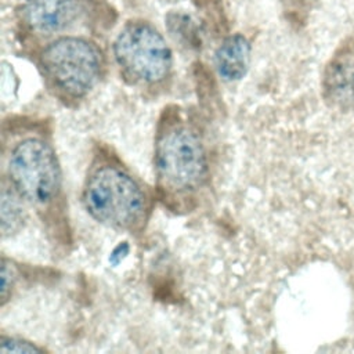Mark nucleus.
Here are the masks:
<instances>
[{
  "label": "nucleus",
  "instance_id": "obj_8",
  "mask_svg": "<svg viewBox=\"0 0 354 354\" xmlns=\"http://www.w3.org/2000/svg\"><path fill=\"white\" fill-rule=\"evenodd\" d=\"M252 46L243 35H231L223 40L214 54L218 76L225 82L241 80L250 65Z\"/></svg>",
  "mask_w": 354,
  "mask_h": 354
},
{
  "label": "nucleus",
  "instance_id": "obj_4",
  "mask_svg": "<svg viewBox=\"0 0 354 354\" xmlns=\"http://www.w3.org/2000/svg\"><path fill=\"white\" fill-rule=\"evenodd\" d=\"M40 65L58 90L71 97H82L97 84L102 57L94 43L68 36L51 41L43 50Z\"/></svg>",
  "mask_w": 354,
  "mask_h": 354
},
{
  "label": "nucleus",
  "instance_id": "obj_6",
  "mask_svg": "<svg viewBox=\"0 0 354 354\" xmlns=\"http://www.w3.org/2000/svg\"><path fill=\"white\" fill-rule=\"evenodd\" d=\"M322 93L330 106L343 112L354 111V40L342 44L328 61Z\"/></svg>",
  "mask_w": 354,
  "mask_h": 354
},
{
  "label": "nucleus",
  "instance_id": "obj_3",
  "mask_svg": "<svg viewBox=\"0 0 354 354\" xmlns=\"http://www.w3.org/2000/svg\"><path fill=\"white\" fill-rule=\"evenodd\" d=\"M7 174L11 188L36 206L51 202L61 189V169L54 149L40 138H25L12 148Z\"/></svg>",
  "mask_w": 354,
  "mask_h": 354
},
{
  "label": "nucleus",
  "instance_id": "obj_2",
  "mask_svg": "<svg viewBox=\"0 0 354 354\" xmlns=\"http://www.w3.org/2000/svg\"><path fill=\"white\" fill-rule=\"evenodd\" d=\"M159 181L173 191L196 189L207 173V159L199 136L184 124L167 127L155 147Z\"/></svg>",
  "mask_w": 354,
  "mask_h": 354
},
{
  "label": "nucleus",
  "instance_id": "obj_12",
  "mask_svg": "<svg viewBox=\"0 0 354 354\" xmlns=\"http://www.w3.org/2000/svg\"><path fill=\"white\" fill-rule=\"evenodd\" d=\"M283 11L293 21H304L307 14L313 10L317 0H279Z\"/></svg>",
  "mask_w": 354,
  "mask_h": 354
},
{
  "label": "nucleus",
  "instance_id": "obj_5",
  "mask_svg": "<svg viewBox=\"0 0 354 354\" xmlns=\"http://www.w3.org/2000/svg\"><path fill=\"white\" fill-rule=\"evenodd\" d=\"M113 55L127 77L144 84L162 82L173 64L171 50L165 37L144 21L124 25L113 41Z\"/></svg>",
  "mask_w": 354,
  "mask_h": 354
},
{
  "label": "nucleus",
  "instance_id": "obj_13",
  "mask_svg": "<svg viewBox=\"0 0 354 354\" xmlns=\"http://www.w3.org/2000/svg\"><path fill=\"white\" fill-rule=\"evenodd\" d=\"M12 283H14L12 271L7 266L6 260H3V268H1V299H3V304L6 303V300L8 297V292L11 290Z\"/></svg>",
  "mask_w": 354,
  "mask_h": 354
},
{
  "label": "nucleus",
  "instance_id": "obj_10",
  "mask_svg": "<svg viewBox=\"0 0 354 354\" xmlns=\"http://www.w3.org/2000/svg\"><path fill=\"white\" fill-rule=\"evenodd\" d=\"M166 25L170 35L176 40H180L191 47L198 46V26L189 15L180 11L170 12L166 17Z\"/></svg>",
  "mask_w": 354,
  "mask_h": 354
},
{
  "label": "nucleus",
  "instance_id": "obj_1",
  "mask_svg": "<svg viewBox=\"0 0 354 354\" xmlns=\"http://www.w3.org/2000/svg\"><path fill=\"white\" fill-rule=\"evenodd\" d=\"M83 203L94 220L118 230L133 228L145 213L142 189L115 166H102L90 176L83 189Z\"/></svg>",
  "mask_w": 354,
  "mask_h": 354
},
{
  "label": "nucleus",
  "instance_id": "obj_11",
  "mask_svg": "<svg viewBox=\"0 0 354 354\" xmlns=\"http://www.w3.org/2000/svg\"><path fill=\"white\" fill-rule=\"evenodd\" d=\"M1 347H0V353L6 354V353H43L44 348L25 340V339H18V337H7V336H1Z\"/></svg>",
  "mask_w": 354,
  "mask_h": 354
},
{
  "label": "nucleus",
  "instance_id": "obj_7",
  "mask_svg": "<svg viewBox=\"0 0 354 354\" xmlns=\"http://www.w3.org/2000/svg\"><path fill=\"white\" fill-rule=\"evenodd\" d=\"M79 12L77 0H22L25 22L41 33H54L69 26Z\"/></svg>",
  "mask_w": 354,
  "mask_h": 354
},
{
  "label": "nucleus",
  "instance_id": "obj_9",
  "mask_svg": "<svg viewBox=\"0 0 354 354\" xmlns=\"http://www.w3.org/2000/svg\"><path fill=\"white\" fill-rule=\"evenodd\" d=\"M22 199L14 188L7 191L6 188L1 192V232L3 236L15 234L24 224L25 212L21 203Z\"/></svg>",
  "mask_w": 354,
  "mask_h": 354
}]
</instances>
